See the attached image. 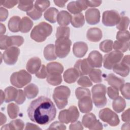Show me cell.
<instances>
[{
	"label": "cell",
	"mask_w": 130,
	"mask_h": 130,
	"mask_svg": "<svg viewBox=\"0 0 130 130\" xmlns=\"http://www.w3.org/2000/svg\"><path fill=\"white\" fill-rule=\"evenodd\" d=\"M66 126L62 123L61 122L59 121H54L53 122L50 126L48 127V129H60V130H64L66 129Z\"/></svg>",
	"instance_id": "db71d44e"
},
{
	"label": "cell",
	"mask_w": 130,
	"mask_h": 130,
	"mask_svg": "<svg viewBox=\"0 0 130 130\" xmlns=\"http://www.w3.org/2000/svg\"><path fill=\"white\" fill-rule=\"evenodd\" d=\"M18 1H12V0H8V1H0V5L3 6L4 7L11 9L14 7L15 5L18 4Z\"/></svg>",
	"instance_id": "816d5d0a"
},
{
	"label": "cell",
	"mask_w": 130,
	"mask_h": 130,
	"mask_svg": "<svg viewBox=\"0 0 130 130\" xmlns=\"http://www.w3.org/2000/svg\"><path fill=\"white\" fill-rule=\"evenodd\" d=\"M129 42H123L118 41H115L113 45V48L114 49L121 52L127 51L129 49Z\"/></svg>",
	"instance_id": "b9f144b4"
},
{
	"label": "cell",
	"mask_w": 130,
	"mask_h": 130,
	"mask_svg": "<svg viewBox=\"0 0 130 130\" xmlns=\"http://www.w3.org/2000/svg\"><path fill=\"white\" fill-rule=\"evenodd\" d=\"M99 116L102 121L108 123L111 126H116L120 122L118 115L108 108L100 110Z\"/></svg>",
	"instance_id": "9c48e42d"
},
{
	"label": "cell",
	"mask_w": 130,
	"mask_h": 130,
	"mask_svg": "<svg viewBox=\"0 0 130 130\" xmlns=\"http://www.w3.org/2000/svg\"><path fill=\"white\" fill-rule=\"evenodd\" d=\"M18 4L19 9L27 12L31 10L34 8V1H20Z\"/></svg>",
	"instance_id": "f35d334b"
},
{
	"label": "cell",
	"mask_w": 130,
	"mask_h": 130,
	"mask_svg": "<svg viewBox=\"0 0 130 130\" xmlns=\"http://www.w3.org/2000/svg\"><path fill=\"white\" fill-rule=\"evenodd\" d=\"M50 5L49 1H36L35 3V8L41 12H44Z\"/></svg>",
	"instance_id": "ee69618b"
},
{
	"label": "cell",
	"mask_w": 130,
	"mask_h": 130,
	"mask_svg": "<svg viewBox=\"0 0 130 130\" xmlns=\"http://www.w3.org/2000/svg\"><path fill=\"white\" fill-rule=\"evenodd\" d=\"M25 95L24 91L21 89H18V92L15 102L18 105L22 104L25 101Z\"/></svg>",
	"instance_id": "11a10c76"
},
{
	"label": "cell",
	"mask_w": 130,
	"mask_h": 130,
	"mask_svg": "<svg viewBox=\"0 0 130 130\" xmlns=\"http://www.w3.org/2000/svg\"><path fill=\"white\" fill-rule=\"evenodd\" d=\"M47 71L46 67L45 65L42 64L40 70L36 74V76L40 79H45L47 76Z\"/></svg>",
	"instance_id": "f5cc1de1"
},
{
	"label": "cell",
	"mask_w": 130,
	"mask_h": 130,
	"mask_svg": "<svg viewBox=\"0 0 130 130\" xmlns=\"http://www.w3.org/2000/svg\"><path fill=\"white\" fill-rule=\"evenodd\" d=\"M70 94L71 90L67 86H59L54 89L53 98L58 109H62L67 105Z\"/></svg>",
	"instance_id": "3957f363"
},
{
	"label": "cell",
	"mask_w": 130,
	"mask_h": 130,
	"mask_svg": "<svg viewBox=\"0 0 130 130\" xmlns=\"http://www.w3.org/2000/svg\"><path fill=\"white\" fill-rule=\"evenodd\" d=\"M46 69L48 74L61 75L63 71L62 65L57 62H51L47 63Z\"/></svg>",
	"instance_id": "d4e9b609"
},
{
	"label": "cell",
	"mask_w": 130,
	"mask_h": 130,
	"mask_svg": "<svg viewBox=\"0 0 130 130\" xmlns=\"http://www.w3.org/2000/svg\"><path fill=\"white\" fill-rule=\"evenodd\" d=\"M24 123L23 121L20 119H17L10 121L9 124L4 125L2 128L1 130L3 129H16V130H22L24 128Z\"/></svg>",
	"instance_id": "83f0119b"
},
{
	"label": "cell",
	"mask_w": 130,
	"mask_h": 130,
	"mask_svg": "<svg viewBox=\"0 0 130 130\" xmlns=\"http://www.w3.org/2000/svg\"><path fill=\"white\" fill-rule=\"evenodd\" d=\"M72 25L76 28L82 27L85 23V19L83 14L82 13H78L73 15L71 20Z\"/></svg>",
	"instance_id": "e575fe53"
},
{
	"label": "cell",
	"mask_w": 130,
	"mask_h": 130,
	"mask_svg": "<svg viewBox=\"0 0 130 130\" xmlns=\"http://www.w3.org/2000/svg\"><path fill=\"white\" fill-rule=\"evenodd\" d=\"M78 107L83 113H89L92 109V101L90 96L83 97L78 101Z\"/></svg>",
	"instance_id": "d6986e66"
},
{
	"label": "cell",
	"mask_w": 130,
	"mask_h": 130,
	"mask_svg": "<svg viewBox=\"0 0 130 130\" xmlns=\"http://www.w3.org/2000/svg\"><path fill=\"white\" fill-rule=\"evenodd\" d=\"M88 51V46L83 42H77L75 43L73 47V52L74 55L78 58L84 56Z\"/></svg>",
	"instance_id": "44dd1931"
},
{
	"label": "cell",
	"mask_w": 130,
	"mask_h": 130,
	"mask_svg": "<svg viewBox=\"0 0 130 130\" xmlns=\"http://www.w3.org/2000/svg\"><path fill=\"white\" fill-rule=\"evenodd\" d=\"M123 56V53L117 50L105 54L103 58L104 67L108 70L112 69L116 64L120 61Z\"/></svg>",
	"instance_id": "30bf717a"
},
{
	"label": "cell",
	"mask_w": 130,
	"mask_h": 130,
	"mask_svg": "<svg viewBox=\"0 0 130 130\" xmlns=\"http://www.w3.org/2000/svg\"><path fill=\"white\" fill-rule=\"evenodd\" d=\"M41 66V60L38 57H33L28 60L26 69L29 73L34 74L38 72Z\"/></svg>",
	"instance_id": "ffe728a7"
},
{
	"label": "cell",
	"mask_w": 130,
	"mask_h": 130,
	"mask_svg": "<svg viewBox=\"0 0 130 130\" xmlns=\"http://www.w3.org/2000/svg\"><path fill=\"white\" fill-rule=\"evenodd\" d=\"M68 2V1H54V3L56 6L63 8L65 6V4Z\"/></svg>",
	"instance_id": "6125c7cd"
},
{
	"label": "cell",
	"mask_w": 130,
	"mask_h": 130,
	"mask_svg": "<svg viewBox=\"0 0 130 130\" xmlns=\"http://www.w3.org/2000/svg\"><path fill=\"white\" fill-rule=\"evenodd\" d=\"M92 99L94 105L99 108L104 107L107 103L106 96V87L102 84L94 85L91 89Z\"/></svg>",
	"instance_id": "277c9868"
},
{
	"label": "cell",
	"mask_w": 130,
	"mask_h": 130,
	"mask_svg": "<svg viewBox=\"0 0 130 130\" xmlns=\"http://www.w3.org/2000/svg\"><path fill=\"white\" fill-rule=\"evenodd\" d=\"M105 80L111 86L119 90L121 86L124 84V79L117 77L113 74H109L105 77Z\"/></svg>",
	"instance_id": "7402d4cb"
},
{
	"label": "cell",
	"mask_w": 130,
	"mask_h": 130,
	"mask_svg": "<svg viewBox=\"0 0 130 130\" xmlns=\"http://www.w3.org/2000/svg\"><path fill=\"white\" fill-rule=\"evenodd\" d=\"M102 3V1H86L87 6L90 7H99L101 5Z\"/></svg>",
	"instance_id": "680465c9"
},
{
	"label": "cell",
	"mask_w": 130,
	"mask_h": 130,
	"mask_svg": "<svg viewBox=\"0 0 130 130\" xmlns=\"http://www.w3.org/2000/svg\"><path fill=\"white\" fill-rule=\"evenodd\" d=\"M59 12L55 8L51 7L46 10L44 14V18L50 23H54L57 21V17Z\"/></svg>",
	"instance_id": "f1b7e54d"
},
{
	"label": "cell",
	"mask_w": 130,
	"mask_h": 130,
	"mask_svg": "<svg viewBox=\"0 0 130 130\" xmlns=\"http://www.w3.org/2000/svg\"><path fill=\"white\" fill-rule=\"evenodd\" d=\"M120 19V16L115 10H107L103 13L102 22L106 26H114L118 24Z\"/></svg>",
	"instance_id": "7c38bea8"
},
{
	"label": "cell",
	"mask_w": 130,
	"mask_h": 130,
	"mask_svg": "<svg viewBox=\"0 0 130 130\" xmlns=\"http://www.w3.org/2000/svg\"><path fill=\"white\" fill-rule=\"evenodd\" d=\"M70 28L67 26H58L56 29L55 36L56 39L60 38H69Z\"/></svg>",
	"instance_id": "8d00e7d4"
},
{
	"label": "cell",
	"mask_w": 130,
	"mask_h": 130,
	"mask_svg": "<svg viewBox=\"0 0 130 130\" xmlns=\"http://www.w3.org/2000/svg\"><path fill=\"white\" fill-rule=\"evenodd\" d=\"M69 129L70 130H81L83 129V127L80 121H76L74 122H72V123L70 125Z\"/></svg>",
	"instance_id": "9f6ffc18"
},
{
	"label": "cell",
	"mask_w": 130,
	"mask_h": 130,
	"mask_svg": "<svg viewBox=\"0 0 130 130\" xmlns=\"http://www.w3.org/2000/svg\"><path fill=\"white\" fill-rule=\"evenodd\" d=\"M129 55L122 57L119 62L116 64L112 68L114 72L121 77H126L129 73Z\"/></svg>",
	"instance_id": "4fadbf2b"
},
{
	"label": "cell",
	"mask_w": 130,
	"mask_h": 130,
	"mask_svg": "<svg viewBox=\"0 0 130 130\" xmlns=\"http://www.w3.org/2000/svg\"><path fill=\"white\" fill-rule=\"evenodd\" d=\"M27 112L31 121L45 125L54 119L56 109L50 99L41 96L30 103Z\"/></svg>",
	"instance_id": "6da1fadb"
},
{
	"label": "cell",
	"mask_w": 130,
	"mask_h": 130,
	"mask_svg": "<svg viewBox=\"0 0 130 130\" xmlns=\"http://www.w3.org/2000/svg\"><path fill=\"white\" fill-rule=\"evenodd\" d=\"M33 24L34 23L30 19L27 17H23L20 22L19 30L22 33H27L30 31Z\"/></svg>",
	"instance_id": "1f68e13d"
},
{
	"label": "cell",
	"mask_w": 130,
	"mask_h": 130,
	"mask_svg": "<svg viewBox=\"0 0 130 130\" xmlns=\"http://www.w3.org/2000/svg\"><path fill=\"white\" fill-rule=\"evenodd\" d=\"M72 16L67 11L62 10L58 13L57 21L60 26H66L71 22Z\"/></svg>",
	"instance_id": "484cf974"
},
{
	"label": "cell",
	"mask_w": 130,
	"mask_h": 130,
	"mask_svg": "<svg viewBox=\"0 0 130 130\" xmlns=\"http://www.w3.org/2000/svg\"><path fill=\"white\" fill-rule=\"evenodd\" d=\"M79 76V73L75 68L67 69L63 73V77L64 81L69 84L75 82Z\"/></svg>",
	"instance_id": "cb8c5ba5"
},
{
	"label": "cell",
	"mask_w": 130,
	"mask_h": 130,
	"mask_svg": "<svg viewBox=\"0 0 130 130\" xmlns=\"http://www.w3.org/2000/svg\"><path fill=\"white\" fill-rule=\"evenodd\" d=\"M1 104L3 103V102L5 101V92L3 91L2 90H1Z\"/></svg>",
	"instance_id": "003e7915"
},
{
	"label": "cell",
	"mask_w": 130,
	"mask_h": 130,
	"mask_svg": "<svg viewBox=\"0 0 130 130\" xmlns=\"http://www.w3.org/2000/svg\"><path fill=\"white\" fill-rule=\"evenodd\" d=\"M47 82L53 86H57L60 84L62 79L61 75H50L47 74Z\"/></svg>",
	"instance_id": "ab89813d"
},
{
	"label": "cell",
	"mask_w": 130,
	"mask_h": 130,
	"mask_svg": "<svg viewBox=\"0 0 130 130\" xmlns=\"http://www.w3.org/2000/svg\"><path fill=\"white\" fill-rule=\"evenodd\" d=\"M102 74L101 70L93 68L89 74V77L94 83H100L102 81Z\"/></svg>",
	"instance_id": "d590c367"
},
{
	"label": "cell",
	"mask_w": 130,
	"mask_h": 130,
	"mask_svg": "<svg viewBox=\"0 0 130 130\" xmlns=\"http://www.w3.org/2000/svg\"><path fill=\"white\" fill-rule=\"evenodd\" d=\"M129 129V122H127L123 124L121 126V129Z\"/></svg>",
	"instance_id": "03108f58"
},
{
	"label": "cell",
	"mask_w": 130,
	"mask_h": 130,
	"mask_svg": "<svg viewBox=\"0 0 130 130\" xmlns=\"http://www.w3.org/2000/svg\"><path fill=\"white\" fill-rule=\"evenodd\" d=\"M43 54L45 58L47 60H54L57 58L55 46L53 44H50L47 45L44 49Z\"/></svg>",
	"instance_id": "4316f807"
},
{
	"label": "cell",
	"mask_w": 130,
	"mask_h": 130,
	"mask_svg": "<svg viewBox=\"0 0 130 130\" xmlns=\"http://www.w3.org/2000/svg\"><path fill=\"white\" fill-rule=\"evenodd\" d=\"M129 108L125 110L121 115L122 120L124 122H129L130 117H129Z\"/></svg>",
	"instance_id": "91938a15"
},
{
	"label": "cell",
	"mask_w": 130,
	"mask_h": 130,
	"mask_svg": "<svg viewBox=\"0 0 130 130\" xmlns=\"http://www.w3.org/2000/svg\"><path fill=\"white\" fill-rule=\"evenodd\" d=\"M129 32L128 30L119 31L116 34L117 41L123 42H129Z\"/></svg>",
	"instance_id": "bcb514c9"
},
{
	"label": "cell",
	"mask_w": 130,
	"mask_h": 130,
	"mask_svg": "<svg viewBox=\"0 0 130 130\" xmlns=\"http://www.w3.org/2000/svg\"><path fill=\"white\" fill-rule=\"evenodd\" d=\"M1 35H3L6 32V28L5 26L3 24L1 23Z\"/></svg>",
	"instance_id": "e7e4bbea"
},
{
	"label": "cell",
	"mask_w": 130,
	"mask_h": 130,
	"mask_svg": "<svg viewBox=\"0 0 130 130\" xmlns=\"http://www.w3.org/2000/svg\"><path fill=\"white\" fill-rule=\"evenodd\" d=\"M79 117V112L75 106H71L68 109L59 112L58 119L60 122L68 124L77 120Z\"/></svg>",
	"instance_id": "52a82bcc"
},
{
	"label": "cell",
	"mask_w": 130,
	"mask_h": 130,
	"mask_svg": "<svg viewBox=\"0 0 130 130\" xmlns=\"http://www.w3.org/2000/svg\"><path fill=\"white\" fill-rule=\"evenodd\" d=\"M77 83L84 87H91L92 85V83L91 80L87 76H82L77 81Z\"/></svg>",
	"instance_id": "7dc6e473"
},
{
	"label": "cell",
	"mask_w": 130,
	"mask_h": 130,
	"mask_svg": "<svg viewBox=\"0 0 130 130\" xmlns=\"http://www.w3.org/2000/svg\"><path fill=\"white\" fill-rule=\"evenodd\" d=\"M31 80V76L24 70L13 73L10 77L11 84L19 88L23 87Z\"/></svg>",
	"instance_id": "5b68a950"
},
{
	"label": "cell",
	"mask_w": 130,
	"mask_h": 130,
	"mask_svg": "<svg viewBox=\"0 0 130 130\" xmlns=\"http://www.w3.org/2000/svg\"><path fill=\"white\" fill-rule=\"evenodd\" d=\"M21 18L18 16H14L9 20L8 26L9 29L13 32H17L19 30V24Z\"/></svg>",
	"instance_id": "836d02e7"
},
{
	"label": "cell",
	"mask_w": 130,
	"mask_h": 130,
	"mask_svg": "<svg viewBox=\"0 0 130 130\" xmlns=\"http://www.w3.org/2000/svg\"><path fill=\"white\" fill-rule=\"evenodd\" d=\"M55 43L56 56L60 58L67 57L70 51L72 45V42L69 38H60L56 39Z\"/></svg>",
	"instance_id": "8992f818"
},
{
	"label": "cell",
	"mask_w": 130,
	"mask_h": 130,
	"mask_svg": "<svg viewBox=\"0 0 130 130\" xmlns=\"http://www.w3.org/2000/svg\"><path fill=\"white\" fill-rule=\"evenodd\" d=\"M75 95L77 99L78 100H80V99L86 96H90L91 94L88 89L79 87L76 88L75 90Z\"/></svg>",
	"instance_id": "f6af8a7d"
},
{
	"label": "cell",
	"mask_w": 130,
	"mask_h": 130,
	"mask_svg": "<svg viewBox=\"0 0 130 130\" xmlns=\"http://www.w3.org/2000/svg\"><path fill=\"white\" fill-rule=\"evenodd\" d=\"M25 129H41L38 125L31 123H26Z\"/></svg>",
	"instance_id": "94428289"
},
{
	"label": "cell",
	"mask_w": 130,
	"mask_h": 130,
	"mask_svg": "<svg viewBox=\"0 0 130 130\" xmlns=\"http://www.w3.org/2000/svg\"><path fill=\"white\" fill-rule=\"evenodd\" d=\"M52 32V27L49 23L42 22L36 25L30 33V38L37 42H43Z\"/></svg>",
	"instance_id": "7a4b0ae2"
},
{
	"label": "cell",
	"mask_w": 130,
	"mask_h": 130,
	"mask_svg": "<svg viewBox=\"0 0 130 130\" xmlns=\"http://www.w3.org/2000/svg\"><path fill=\"white\" fill-rule=\"evenodd\" d=\"M27 15H28L29 17H30L32 20H36L39 19H40L42 15V12H41L39 11H38L35 7L33 8V9L30 10L29 12H26Z\"/></svg>",
	"instance_id": "681fc988"
},
{
	"label": "cell",
	"mask_w": 130,
	"mask_h": 130,
	"mask_svg": "<svg viewBox=\"0 0 130 130\" xmlns=\"http://www.w3.org/2000/svg\"><path fill=\"white\" fill-rule=\"evenodd\" d=\"M9 15L8 11L3 7L0 8V20L1 21H5Z\"/></svg>",
	"instance_id": "6f0895ef"
},
{
	"label": "cell",
	"mask_w": 130,
	"mask_h": 130,
	"mask_svg": "<svg viewBox=\"0 0 130 130\" xmlns=\"http://www.w3.org/2000/svg\"><path fill=\"white\" fill-rule=\"evenodd\" d=\"M107 94L111 99L115 100L119 96V90L112 86L108 87L107 88Z\"/></svg>",
	"instance_id": "f907efd6"
},
{
	"label": "cell",
	"mask_w": 130,
	"mask_h": 130,
	"mask_svg": "<svg viewBox=\"0 0 130 130\" xmlns=\"http://www.w3.org/2000/svg\"><path fill=\"white\" fill-rule=\"evenodd\" d=\"M85 19L90 25L98 24L100 20V12L98 9L90 8L85 12Z\"/></svg>",
	"instance_id": "e0dca14e"
},
{
	"label": "cell",
	"mask_w": 130,
	"mask_h": 130,
	"mask_svg": "<svg viewBox=\"0 0 130 130\" xmlns=\"http://www.w3.org/2000/svg\"><path fill=\"white\" fill-rule=\"evenodd\" d=\"M74 68L77 70L79 76H81L89 74L93 69L89 64L87 58L77 60L74 65Z\"/></svg>",
	"instance_id": "2e32d148"
},
{
	"label": "cell",
	"mask_w": 130,
	"mask_h": 130,
	"mask_svg": "<svg viewBox=\"0 0 130 130\" xmlns=\"http://www.w3.org/2000/svg\"><path fill=\"white\" fill-rule=\"evenodd\" d=\"M129 24V19L128 17L122 16L120 17V19L116 25L117 29L120 31L126 30Z\"/></svg>",
	"instance_id": "7bdbcfd3"
},
{
	"label": "cell",
	"mask_w": 130,
	"mask_h": 130,
	"mask_svg": "<svg viewBox=\"0 0 130 130\" xmlns=\"http://www.w3.org/2000/svg\"><path fill=\"white\" fill-rule=\"evenodd\" d=\"M82 123L85 127L91 130H101L103 128L102 123L92 113H88L83 116Z\"/></svg>",
	"instance_id": "8fae6325"
},
{
	"label": "cell",
	"mask_w": 130,
	"mask_h": 130,
	"mask_svg": "<svg viewBox=\"0 0 130 130\" xmlns=\"http://www.w3.org/2000/svg\"><path fill=\"white\" fill-rule=\"evenodd\" d=\"M113 42L111 40H105L100 44L99 48L102 51L108 53L111 52L113 49Z\"/></svg>",
	"instance_id": "60d3db41"
},
{
	"label": "cell",
	"mask_w": 130,
	"mask_h": 130,
	"mask_svg": "<svg viewBox=\"0 0 130 130\" xmlns=\"http://www.w3.org/2000/svg\"><path fill=\"white\" fill-rule=\"evenodd\" d=\"M19 112V107L14 103H10L7 106V112L11 119H15L17 117Z\"/></svg>",
	"instance_id": "74e56055"
},
{
	"label": "cell",
	"mask_w": 130,
	"mask_h": 130,
	"mask_svg": "<svg viewBox=\"0 0 130 130\" xmlns=\"http://www.w3.org/2000/svg\"><path fill=\"white\" fill-rule=\"evenodd\" d=\"M86 1H77L70 2L67 6L68 10L73 14H77L87 8Z\"/></svg>",
	"instance_id": "9a60e30c"
},
{
	"label": "cell",
	"mask_w": 130,
	"mask_h": 130,
	"mask_svg": "<svg viewBox=\"0 0 130 130\" xmlns=\"http://www.w3.org/2000/svg\"><path fill=\"white\" fill-rule=\"evenodd\" d=\"M24 92L27 99H32L36 98L38 95L39 88L36 85L31 83L24 87Z\"/></svg>",
	"instance_id": "f546056e"
},
{
	"label": "cell",
	"mask_w": 130,
	"mask_h": 130,
	"mask_svg": "<svg viewBox=\"0 0 130 130\" xmlns=\"http://www.w3.org/2000/svg\"><path fill=\"white\" fill-rule=\"evenodd\" d=\"M20 50L17 47H11L6 50L3 54L4 62L8 65H14L17 61Z\"/></svg>",
	"instance_id": "5bb4252c"
},
{
	"label": "cell",
	"mask_w": 130,
	"mask_h": 130,
	"mask_svg": "<svg viewBox=\"0 0 130 130\" xmlns=\"http://www.w3.org/2000/svg\"><path fill=\"white\" fill-rule=\"evenodd\" d=\"M129 89L130 84L129 83H126L125 84H123L119 89L122 96L127 100H129L130 98Z\"/></svg>",
	"instance_id": "c3c4849f"
},
{
	"label": "cell",
	"mask_w": 130,
	"mask_h": 130,
	"mask_svg": "<svg viewBox=\"0 0 130 130\" xmlns=\"http://www.w3.org/2000/svg\"><path fill=\"white\" fill-rule=\"evenodd\" d=\"M126 107L125 100L121 96H118L112 102V108L117 113H120L123 111Z\"/></svg>",
	"instance_id": "d6a6232c"
},
{
	"label": "cell",
	"mask_w": 130,
	"mask_h": 130,
	"mask_svg": "<svg viewBox=\"0 0 130 130\" xmlns=\"http://www.w3.org/2000/svg\"><path fill=\"white\" fill-rule=\"evenodd\" d=\"M103 37L102 30L98 27L89 28L86 33V38L90 42H97L100 41Z\"/></svg>",
	"instance_id": "603a6c76"
},
{
	"label": "cell",
	"mask_w": 130,
	"mask_h": 130,
	"mask_svg": "<svg viewBox=\"0 0 130 130\" xmlns=\"http://www.w3.org/2000/svg\"><path fill=\"white\" fill-rule=\"evenodd\" d=\"M5 96L6 103H9L15 101L17 98L18 90L12 86H9L5 89Z\"/></svg>",
	"instance_id": "4dcf8cb0"
},
{
	"label": "cell",
	"mask_w": 130,
	"mask_h": 130,
	"mask_svg": "<svg viewBox=\"0 0 130 130\" xmlns=\"http://www.w3.org/2000/svg\"><path fill=\"white\" fill-rule=\"evenodd\" d=\"M87 60L89 64L93 68H101L102 66L103 56L96 50L92 51L88 55Z\"/></svg>",
	"instance_id": "ac0fdd59"
},
{
	"label": "cell",
	"mask_w": 130,
	"mask_h": 130,
	"mask_svg": "<svg viewBox=\"0 0 130 130\" xmlns=\"http://www.w3.org/2000/svg\"><path fill=\"white\" fill-rule=\"evenodd\" d=\"M24 42V39L20 36H8L1 35L0 49L7 50L11 47L20 46Z\"/></svg>",
	"instance_id": "ba28073f"
},
{
	"label": "cell",
	"mask_w": 130,
	"mask_h": 130,
	"mask_svg": "<svg viewBox=\"0 0 130 130\" xmlns=\"http://www.w3.org/2000/svg\"><path fill=\"white\" fill-rule=\"evenodd\" d=\"M0 117H1V119H0V121H1L0 125H2L3 124H4L6 122L7 118H6V116H5V115H4L2 113H0Z\"/></svg>",
	"instance_id": "be15d7a7"
}]
</instances>
